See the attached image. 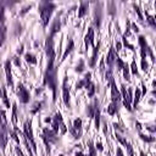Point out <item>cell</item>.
Segmentation results:
<instances>
[{
  "label": "cell",
  "instance_id": "cell-1",
  "mask_svg": "<svg viewBox=\"0 0 156 156\" xmlns=\"http://www.w3.org/2000/svg\"><path fill=\"white\" fill-rule=\"evenodd\" d=\"M54 37L49 34L45 40V54L48 57V65L44 72V86H48L52 92V101H56L57 96V67L54 65L55 62V49H54Z\"/></svg>",
  "mask_w": 156,
  "mask_h": 156
},
{
  "label": "cell",
  "instance_id": "cell-2",
  "mask_svg": "<svg viewBox=\"0 0 156 156\" xmlns=\"http://www.w3.org/2000/svg\"><path fill=\"white\" fill-rule=\"evenodd\" d=\"M56 5L51 2H40L39 3V14H40V20H42V25L45 28L49 25V20L51 17L52 11L55 10Z\"/></svg>",
  "mask_w": 156,
  "mask_h": 156
},
{
  "label": "cell",
  "instance_id": "cell-3",
  "mask_svg": "<svg viewBox=\"0 0 156 156\" xmlns=\"http://www.w3.org/2000/svg\"><path fill=\"white\" fill-rule=\"evenodd\" d=\"M139 45H140V55H142V60H146V55L151 57V61H155V56L152 54V50L150 49L149 44L146 43V39L144 35H139Z\"/></svg>",
  "mask_w": 156,
  "mask_h": 156
},
{
  "label": "cell",
  "instance_id": "cell-4",
  "mask_svg": "<svg viewBox=\"0 0 156 156\" xmlns=\"http://www.w3.org/2000/svg\"><path fill=\"white\" fill-rule=\"evenodd\" d=\"M51 126H52V130H54L56 134L58 133V128H60V130H61V134H65V133L67 132V127H66V124H65L64 121H62V116H61L60 112H56V113H55L54 118H52V121H51Z\"/></svg>",
  "mask_w": 156,
  "mask_h": 156
},
{
  "label": "cell",
  "instance_id": "cell-5",
  "mask_svg": "<svg viewBox=\"0 0 156 156\" xmlns=\"http://www.w3.org/2000/svg\"><path fill=\"white\" fill-rule=\"evenodd\" d=\"M132 93H133V89L132 88H128V90H127V88L122 84L121 86V94H122V99H123V105H124V107L128 110V111H132L133 109H132V101H133V98H132Z\"/></svg>",
  "mask_w": 156,
  "mask_h": 156
},
{
  "label": "cell",
  "instance_id": "cell-6",
  "mask_svg": "<svg viewBox=\"0 0 156 156\" xmlns=\"http://www.w3.org/2000/svg\"><path fill=\"white\" fill-rule=\"evenodd\" d=\"M23 135L26 136L27 140H29L31 146H32V149H33V152L35 154V152H37V144H35V142H34V136H33L31 122H28V121H26L25 124H23Z\"/></svg>",
  "mask_w": 156,
  "mask_h": 156
},
{
  "label": "cell",
  "instance_id": "cell-7",
  "mask_svg": "<svg viewBox=\"0 0 156 156\" xmlns=\"http://www.w3.org/2000/svg\"><path fill=\"white\" fill-rule=\"evenodd\" d=\"M17 95H18V99L22 104H28L31 100V95L29 92L27 90V88H25V86L22 83H18L17 84Z\"/></svg>",
  "mask_w": 156,
  "mask_h": 156
},
{
  "label": "cell",
  "instance_id": "cell-8",
  "mask_svg": "<svg viewBox=\"0 0 156 156\" xmlns=\"http://www.w3.org/2000/svg\"><path fill=\"white\" fill-rule=\"evenodd\" d=\"M82 120L81 118H76L73 121V126H68L70 127V132L73 135L74 139H80L82 136Z\"/></svg>",
  "mask_w": 156,
  "mask_h": 156
},
{
  "label": "cell",
  "instance_id": "cell-9",
  "mask_svg": "<svg viewBox=\"0 0 156 156\" xmlns=\"http://www.w3.org/2000/svg\"><path fill=\"white\" fill-rule=\"evenodd\" d=\"M67 80H68L67 76H65L64 82H62V100H64V104L66 105V107L70 109V106H71V103H70L71 96H70V86L67 83Z\"/></svg>",
  "mask_w": 156,
  "mask_h": 156
},
{
  "label": "cell",
  "instance_id": "cell-10",
  "mask_svg": "<svg viewBox=\"0 0 156 156\" xmlns=\"http://www.w3.org/2000/svg\"><path fill=\"white\" fill-rule=\"evenodd\" d=\"M110 82V86H111V103H116V104H118L121 101V93L120 90L117 89V86L115 83V80H113V77L111 78V80L109 81Z\"/></svg>",
  "mask_w": 156,
  "mask_h": 156
},
{
  "label": "cell",
  "instance_id": "cell-11",
  "mask_svg": "<svg viewBox=\"0 0 156 156\" xmlns=\"http://www.w3.org/2000/svg\"><path fill=\"white\" fill-rule=\"evenodd\" d=\"M103 4L99 3L96 4L95 9H94V26L99 29L101 26V20H103Z\"/></svg>",
  "mask_w": 156,
  "mask_h": 156
},
{
  "label": "cell",
  "instance_id": "cell-12",
  "mask_svg": "<svg viewBox=\"0 0 156 156\" xmlns=\"http://www.w3.org/2000/svg\"><path fill=\"white\" fill-rule=\"evenodd\" d=\"M9 128L8 126H0V148L4 151L5 148H6V144H8V140H9Z\"/></svg>",
  "mask_w": 156,
  "mask_h": 156
},
{
  "label": "cell",
  "instance_id": "cell-13",
  "mask_svg": "<svg viewBox=\"0 0 156 156\" xmlns=\"http://www.w3.org/2000/svg\"><path fill=\"white\" fill-rule=\"evenodd\" d=\"M84 44H86V48L88 49V46H93L94 48V28L90 26L88 28V32L84 37Z\"/></svg>",
  "mask_w": 156,
  "mask_h": 156
},
{
  "label": "cell",
  "instance_id": "cell-14",
  "mask_svg": "<svg viewBox=\"0 0 156 156\" xmlns=\"http://www.w3.org/2000/svg\"><path fill=\"white\" fill-rule=\"evenodd\" d=\"M116 57H117L116 50H115V48L111 45V46H110V51H109V54H107V58H106L109 70H112V67H113V65H115V62H116Z\"/></svg>",
  "mask_w": 156,
  "mask_h": 156
},
{
  "label": "cell",
  "instance_id": "cell-15",
  "mask_svg": "<svg viewBox=\"0 0 156 156\" xmlns=\"http://www.w3.org/2000/svg\"><path fill=\"white\" fill-rule=\"evenodd\" d=\"M5 74H6V83L10 88H14V82H12V74H11V61L6 60L5 61Z\"/></svg>",
  "mask_w": 156,
  "mask_h": 156
},
{
  "label": "cell",
  "instance_id": "cell-16",
  "mask_svg": "<svg viewBox=\"0 0 156 156\" xmlns=\"http://www.w3.org/2000/svg\"><path fill=\"white\" fill-rule=\"evenodd\" d=\"M43 135L46 138V140L49 143H56L57 142V134L52 130V129H49V128H44L43 129Z\"/></svg>",
  "mask_w": 156,
  "mask_h": 156
},
{
  "label": "cell",
  "instance_id": "cell-17",
  "mask_svg": "<svg viewBox=\"0 0 156 156\" xmlns=\"http://www.w3.org/2000/svg\"><path fill=\"white\" fill-rule=\"evenodd\" d=\"M60 29H61V21H60V17L57 16V17L54 20L52 25H51V28H50V34L55 35L56 33L60 32Z\"/></svg>",
  "mask_w": 156,
  "mask_h": 156
},
{
  "label": "cell",
  "instance_id": "cell-18",
  "mask_svg": "<svg viewBox=\"0 0 156 156\" xmlns=\"http://www.w3.org/2000/svg\"><path fill=\"white\" fill-rule=\"evenodd\" d=\"M99 48H100V42H98V45H94V49H93V55H92L90 62H89V66H90V67H94L95 64H96V60H98V52H99Z\"/></svg>",
  "mask_w": 156,
  "mask_h": 156
},
{
  "label": "cell",
  "instance_id": "cell-19",
  "mask_svg": "<svg viewBox=\"0 0 156 156\" xmlns=\"http://www.w3.org/2000/svg\"><path fill=\"white\" fill-rule=\"evenodd\" d=\"M88 8H89V2H81L80 10H78V17L80 18L84 17L88 12Z\"/></svg>",
  "mask_w": 156,
  "mask_h": 156
},
{
  "label": "cell",
  "instance_id": "cell-20",
  "mask_svg": "<svg viewBox=\"0 0 156 156\" xmlns=\"http://www.w3.org/2000/svg\"><path fill=\"white\" fill-rule=\"evenodd\" d=\"M94 122H95V128L99 129L100 128V107H99V104H96L95 106V112H94Z\"/></svg>",
  "mask_w": 156,
  "mask_h": 156
},
{
  "label": "cell",
  "instance_id": "cell-21",
  "mask_svg": "<svg viewBox=\"0 0 156 156\" xmlns=\"http://www.w3.org/2000/svg\"><path fill=\"white\" fill-rule=\"evenodd\" d=\"M73 49H74V42H73L72 38H70V39H68V43H67V48H66V50H65V52H64V55H62L61 61H65V58L68 56V54H71V51H72Z\"/></svg>",
  "mask_w": 156,
  "mask_h": 156
},
{
  "label": "cell",
  "instance_id": "cell-22",
  "mask_svg": "<svg viewBox=\"0 0 156 156\" xmlns=\"http://www.w3.org/2000/svg\"><path fill=\"white\" fill-rule=\"evenodd\" d=\"M6 34H8V27H6V25H0V46L5 43Z\"/></svg>",
  "mask_w": 156,
  "mask_h": 156
},
{
  "label": "cell",
  "instance_id": "cell-23",
  "mask_svg": "<svg viewBox=\"0 0 156 156\" xmlns=\"http://www.w3.org/2000/svg\"><path fill=\"white\" fill-rule=\"evenodd\" d=\"M140 98H142V94H140V89L136 88L135 89V95H134V100H133V107L136 109V106H138L139 101H140ZM132 107V109H133Z\"/></svg>",
  "mask_w": 156,
  "mask_h": 156
},
{
  "label": "cell",
  "instance_id": "cell-24",
  "mask_svg": "<svg viewBox=\"0 0 156 156\" xmlns=\"http://www.w3.org/2000/svg\"><path fill=\"white\" fill-rule=\"evenodd\" d=\"M0 25H5V4L0 2Z\"/></svg>",
  "mask_w": 156,
  "mask_h": 156
},
{
  "label": "cell",
  "instance_id": "cell-25",
  "mask_svg": "<svg viewBox=\"0 0 156 156\" xmlns=\"http://www.w3.org/2000/svg\"><path fill=\"white\" fill-rule=\"evenodd\" d=\"M25 60L28 64H31V65H35L37 64V57L33 54H31V52H26L25 54Z\"/></svg>",
  "mask_w": 156,
  "mask_h": 156
},
{
  "label": "cell",
  "instance_id": "cell-26",
  "mask_svg": "<svg viewBox=\"0 0 156 156\" xmlns=\"http://www.w3.org/2000/svg\"><path fill=\"white\" fill-rule=\"evenodd\" d=\"M84 88H87V90H88V96H89V98H93L94 94H95V84L92 83V82H89V83L86 84Z\"/></svg>",
  "mask_w": 156,
  "mask_h": 156
},
{
  "label": "cell",
  "instance_id": "cell-27",
  "mask_svg": "<svg viewBox=\"0 0 156 156\" xmlns=\"http://www.w3.org/2000/svg\"><path fill=\"white\" fill-rule=\"evenodd\" d=\"M122 71H123V78H124V80H126L127 82H130V71H129V66H128V64H124Z\"/></svg>",
  "mask_w": 156,
  "mask_h": 156
},
{
  "label": "cell",
  "instance_id": "cell-28",
  "mask_svg": "<svg viewBox=\"0 0 156 156\" xmlns=\"http://www.w3.org/2000/svg\"><path fill=\"white\" fill-rule=\"evenodd\" d=\"M117 105L118 104H116V103H111L109 106H107V113L110 116H113L117 111H118V107H117Z\"/></svg>",
  "mask_w": 156,
  "mask_h": 156
},
{
  "label": "cell",
  "instance_id": "cell-29",
  "mask_svg": "<svg viewBox=\"0 0 156 156\" xmlns=\"http://www.w3.org/2000/svg\"><path fill=\"white\" fill-rule=\"evenodd\" d=\"M11 121L14 123V127H16L17 124V105L12 104V116H11Z\"/></svg>",
  "mask_w": 156,
  "mask_h": 156
},
{
  "label": "cell",
  "instance_id": "cell-30",
  "mask_svg": "<svg viewBox=\"0 0 156 156\" xmlns=\"http://www.w3.org/2000/svg\"><path fill=\"white\" fill-rule=\"evenodd\" d=\"M145 16H146V21H148V23L152 27V28H155L156 27V21H155V17L154 16H151L146 10H145Z\"/></svg>",
  "mask_w": 156,
  "mask_h": 156
},
{
  "label": "cell",
  "instance_id": "cell-31",
  "mask_svg": "<svg viewBox=\"0 0 156 156\" xmlns=\"http://www.w3.org/2000/svg\"><path fill=\"white\" fill-rule=\"evenodd\" d=\"M88 149H89L88 156H96V150H95V146H94L93 140H89V142H88Z\"/></svg>",
  "mask_w": 156,
  "mask_h": 156
},
{
  "label": "cell",
  "instance_id": "cell-32",
  "mask_svg": "<svg viewBox=\"0 0 156 156\" xmlns=\"http://www.w3.org/2000/svg\"><path fill=\"white\" fill-rule=\"evenodd\" d=\"M129 71L134 74V76H139V72H138V67H136V62H135V60L133 58V61H132V64H130V66H129Z\"/></svg>",
  "mask_w": 156,
  "mask_h": 156
},
{
  "label": "cell",
  "instance_id": "cell-33",
  "mask_svg": "<svg viewBox=\"0 0 156 156\" xmlns=\"http://www.w3.org/2000/svg\"><path fill=\"white\" fill-rule=\"evenodd\" d=\"M139 136H140V139L142 140H144V142H146V143H154L155 142V136H151V135H145V134H139Z\"/></svg>",
  "mask_w": 156,
  "mask_h": 156
},
{
  "label": "cell",
  "instance_id": "cell-34",
  "mask_svg": "<svg viewBox=\"0 0 156 156\" xmlns=\"http://www.w3.org/2000/svg\"><path fill=\"white\" fill-rule=\"evenodd\" d=\"M42 105H43V103H39V101H37V103L33 105V109L31 110V113H32V115H35L39 110L42 109Z\"/></svg>",
  "mask_w": 156,
  "mask_h": 156
},
{
  "label": "cell",
  "instance_id": "cell-35",
  "mask_svg": "<svg viewBox=\"0 0 156 156\" xmlns=\"http://www.w3.org/2000/svg\"><path fill=\"white\" fill-rule=\"evenodd\" d=\"M3 100H4V104L8 109H10V101H9V98H8V94H6V89L3 87Z\"/></svg>",
  "mask_w": 156,
  "mask_h": 156
},
{
  "label": "cell",
  "instance_id": "cell-36",
  "mask_svg": "<svg viewBox=\"0 0 156 156\" xmlns=\"http://www.w3.org/2000/svg\"><path fill=\"white\" fill-rule=\"evenodd\" d=\"M116 64H117V70H118V71H122V68H123V66H124L126 62L122 60L120 56H117V57H116Z\"/></svg>",
  "mask_w": 156,
  "mask_h": 156
},
{
  "label": "cell",
  "instance_id": "cell-37",
  "mask_svg": "<svg viewBox=\"0 0 156 156\" xmlns=\"http://www.w3.org/2000/svg\"><path fill=\"white\" fill-rule=\"evenodd\" d=\"M83 71H84V60H83V58H81L80 64H78V66L76 67V72L77 73H82Z\"/></svg>",
  "mask_w": 156,
  "mask_h": 156
},
{
  "label": "cell",
  "instance_id": "cell-38",
  "mask_svg": "<svg viewBox=\"0 0 156 156\" xmlns=\"http://www.w3.org/2000/svg\"><path fill=\"white\" fill-rule=\"evenodd\" d=\"M116 139L118 140V142H120L123 146H126V145H127V143H128V142H127V139L124 138V136H122V135H121V134H118V133H116Z\"/></svg>",
  "mask_w": 156,
  "mask_h": 156
},
{
  "label": "cell",
  "instance_id": "cell-39",
  "mask_svg": "<svg viewBox=\"0 0 156 156\" xmlns=\"http://www.w3.org/2000/svg\"><path fill=\"white\" fill-rule=\"evenodd\" d=\"M122 44L124 45V46H127L128 49H130L132 51H134L135 49H134V46L132 45V44H129L128 43V40H127V37H124V35H122Z\"/></svg>",
  "mask_w": 156,
  "mask_h": 156
},
{
  "label": "cell",
  "instance_id": "cell-40",
  "mask_svg": "<svg viewBox=\"0 0 156 156\" xmlns=\"http://www.w3.org/2000/svg\"><path fill=\"white\" fill-rule=\"evenodd\" d=\"M133 8H134L136 15H138V18L140 20V21H143V15H142V11H140V6H139V5H136V4L134 3V4H133Z\"/></svg>",
  "mask_w": 156,
  "mask_h": 156
},
{
  "label": "cell",
  "instance_id": "cell-41",
  "mask_svg": "<svg viewBox=\"0 0 156 156\" xmlns=\"http://www.w3.org/2000/svg\"><path fill=\"white\" fill-rule=\"evenodd\" d=\"M89 82H92V81H86V80H81L80 82H77V84H76V89L78 90V89H82L83 87H86V84L87 83H89Z\"/></svg>",
  "mask_w": 156,
  "mask_h": 156
},
{
  "label": "cell",
  "instance_id": "cell-42",
  "mask_svg": "<svg viewBox=\"0 0 156 156\" xmlns=\"http://www.w3.org/2000/svg\"><path fill=\"white\" fill-rule=\"evenodd\" d=\"M9 133H10V135H11V138H12L17 144H20V138H18V135H17V132L14 129V130H9Z\"/></svg>",
  "mask_w": 156,
  "mask_h": 156
},
{
  "label": "cell",
  "instance_id": "cell-43",
  "mask_svg": "<svg viewBox=\"0 0 156 156\" xmlns=\"http://www.w3.org/2000/svg\"><path fill=\"white\" fill-rule=\"evenodd\" d=\"M124 37H129L130 35V21L129 20H127V22H126V32L123 34Z\"/></svg>",
  "mask_w": 156,
  "mask_h": 156
},
{
  "label": "cell",
  "instance_id": "cell-44",
  "mask_svg": "<svg viewBox=\"0 0 156 156\" xmlns=\"http://www.w3.org/2000/svg\"><path fill=\"white\" fill-rule=\"evenodd\" d=\"M148 67H149V65H148L146 60H142V70L146 72V71H148Z\"/></svg>",
  "mask_w": 156,
  "mask_h": 156
},
{
  "label": "cell",
  "instance_id": "cell-45",
  "mask_svg": "<svg viewBox=\"0 0 156 156\" xmlns=\"http://www.w3.org/2000/svg\"><path fill=\"white\" fill-rule=\"evenodd\" d=\"M31 8H32V5H28V6L23 8V9H22V11L20 12V15H21V16H23V15H25L26 12H28V11H29V9H31Z\"/></svg>",
  "mask_w": 156,
  "mask_h": 156
},
{
  "label": "cell",
  "instance_id": "cell-46",
  "mask_svg": "<svg viewBox=\"0 0 156 156\" xmlns=\"http://www.w3.org/2000/svg\"><path fill=\"white\" fill-rule=\"evenodd\" d=\"M116 156H123V151H122V149L120 146L116 149Z\"/></svg>",
  "mask_w": 156,
  "mask_h": 156
},
{
  "label": "cell",
  "instance_id": "cell-47",
  "mask_svg": "<svg viewBox=\"0 0 156 156\" xmlns=\"http://www.w3.org/2000/svg\"><path fill=\"white\" fill-rule=\"evenodd\" d=\"M15 151H16L17 156H23V152L21 151V149H20V146H16V148H15Z\"/></svg>",
  "mask_w": 156,
  "mask_h": 156
},
{
  "label": "cell",
  "instance_id": "cell-48",
  "mask_svg": "<svg viewBox=\"0 0 156 156\" xmlns=\"http://www.w3.org/2000/svg\"><path fill=\"white\" fill-rule=\"evenodd\" d=\"M130 27H132V29H133L135 33H138V32H139V28H138V26H136L135 23H130Z\"/></svg>",
  "mask_w": 156,
  "mask_h": 156
},
{
  "label": "cell",
  "instance_id": "cell-49",
  "mask_svg": "<svg viewBox=\"0 0 156 156\" xmlns=\"http://www.w3.org/2000/svg\"><path fill=\"white\" fill-rule=\"evenodd\" d=\"M14 61H15V65H16V66H18V67L21 66V61H20V58H18L17 56L14 57Z\"/></svg>",
  "mask_w": 156,
  "mask_h": 156
},
{
  "label": "cell",
  "instance_id": "cell-50",
  "mask_svg": "<svg viewBox=\"0 0 156 156\" xmlns=\"http://www.w3.org/2000/svg\"><path fill=\"white\" fill-rule=\"evenodd\" d=\"M142 88H143V90L140 92V94H142V96H144V95L146 94V87H145L144 83H142Z\"/></svg>",
  "mask_w": 156,
  "mask_h": 156
},
{
  "label": "cell",
  "instance_id": "cell-51",
  "mask_svg": "<svg viewBox=\"0 0 156 156\" xmlns=\"http://www.w3.org/2000/svg\"><path fill=\"white\" fill-rule=\"evenodd\" d=\"M95 146H96V149L99 150V151H103V150H104V148H103V144H101L100 142H99V143H96V145H95Z\"/></svg>",
  "mask_w": 156,
  "mask_h": 156
},
{
  "label": "cell",
  "instance_id": "cell-52",
  "mask_svg": "<svg viewBox=\"0 0 156 156\" xmlns=\"http://www.w3.org/2000/svg\"><path fill=\"white\" fill-rule=\"evenodd\" d=\"M121 48H122V43H121V42H117V43H116V49H115V50L120 51V50H121Z\"/></svg>",
  "mask_w": 156,
  "mask_h": 156
},
{
  "label": "cell",
  "instance_id": "cell-53",
  "mask_svg": "<svg viewBox=\"0 0 156 156\" xmlns=\"http://www.w3.org/2000/svg\"><path fill=\"white\" fill-rule=\"evenodd\" d=\"M103 124H104V134H105V135H107V123L104 121V122H103Z\"/></svg>",
  "mask_w": 156,
  "mask_h": 156
},
{
  "label": "cell",
  "instance_id": "cell-54",
  "mask_svg": "<svg viewBox=\"0 0 156 156\" xmlns=\"http://www.w3.org/2000/svg\"><path fill=\"white\" fill-rule=\"evenodd\" d=\"M22 52H23V44H22L21 46H20V48L17 49V54H18V55H21Z\"/></svg>",
  "mask_w": 156,
  "mask_h": 156
},
{
  "label": "cell",
  "instance_id": "cell-55",
  "mask_svg": "<svg viewBox=\"0 0 156 156\" xmlns=\"http://www.w3.org/2000/svg\"><path fill=\"white\" fill-rule=\"evenodd\" d=\"M113 127H115V129H121V130H123L118 124H117V123H113Z\"/></svg>",
  "mask_w": 156,
  "mask_h": 156
},
{
  "label": "cell",
  "instance_id": "cell-56",
  "mask_svg": "<svg viewBox=\"0 0 156 156\" xmlns=\"http://www.w3.org/2000/svg\"><path fill=\"white\" fill-rule=\"evenodd\" d=\"M105 68H104V60H101V64H100V71L103 72Z\"/></svg>",
  "mask_w": 156,
  "mask_h": 156
},
{
  "label": "cell",
  "instance_id": "cell-57",
  "mask_svg": "<svg viewBox=\"0 0 156 156\" xmlns=\"http://www.w3.org/2000/svg\"><path fill=\"white\" fill-rule=\"evenodd\" d=\"M76 156H84V154H83L82 151H77V152H76Z\"/></svg>",
  "mask_w": 156,
  "mask_h": 156
},
{
  "label": "cell",
  "instance_id": "cell-58",
  "mask_svg": "<svg viewBox=\"0 0 156 156\" xmlns=\"http://www.w3.org/2000/svg\"><path fill=\"white\" fill-rule=\"evenodd\" d=\"M51 121H52V120L50 118V117H46V118H45V122H46V123H51Z\"/></svg>",
  "mask_w": 156,
  "mask_h": 156
},
{
  "label": "cell",
  "instance_id": "cell-59",
  "mask_svg": "<svg viewBox=\"0 0 156 156\" xmlns=\"http://www.w3.org/2000/svg\"><path fill=\"white\" fill-rule=\"evenodd\" d=\"M135 126L138 127V130H140V129H142V126H140V123H139V122H136V123H135Z\"/></svg>",
  "mask_w": 156,
  "mask_h": 156
},
{
  "label": "cell",
  "instance_id": "cell-60",
  "mask_svg": "<svg viewBox=\"0 0 156 156\" xmlns=\"http://www.w3.org/2000/svg\"><path fill=\"white\" fill-rule=\"evenodd\" d=\"M3 96V88H0V98Z\"/></svg>",
  "mask_w": 156,
  "mask_h": 156
},
{
  "label": "cell",
  "instance_id": "cell-61",
  "mask_svg": "<svg viewBox=\"0 0 156 156\" xmlns=\"http://www.w3.org/2000/svg\"><path fill=\"white\" fill-rule=\"evenodd\" d=\"M140 156H145V154H144V151H140Z\"/></svg>",
  "mask_w": 156,
  "mask_h": 156
},
{
  "label": "cell",
  "instance_id": "cell-62",
  "mask_svg": "<svg viewBox=\"0 0 156 156\" xmlns=\"http://www.w3.org/2000/svg\"><path fill=\"white\" fill-rule=\"evenodd\" d=\"M58 156H65V155H62V154H61V155H58Z\"/></svg>",
  "mask_w": 156,
  "mask_h": 156
}]
</instances>
